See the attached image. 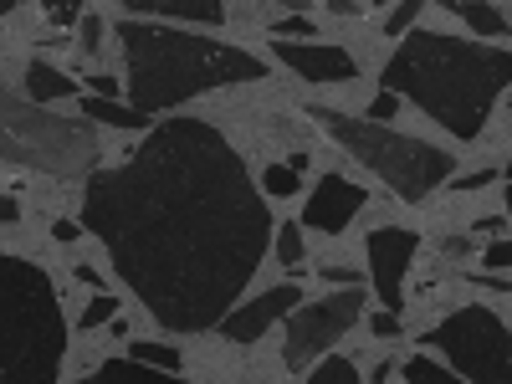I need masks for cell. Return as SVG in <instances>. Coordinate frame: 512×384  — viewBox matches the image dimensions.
Returning a JSON list of instances; mask_svg holds the SVG:
<instances>
[{"mask_svg": "<svg viewBox=\"0 0 512 384\" xmlns=\"http://www.w3.org/2000/svg\"><path fill=\"white\" fill-rule=\"evenodd\" d=\"M395 113H400V98H395V93H374L369 108H364V118H369V123H384V128H390Z\"/></svg>", "mask_w": 512, "mask_h": 384, "instance_id": "25", "label": "cell"}, {"mask_svg": "<svg viewBox=\"0 0 512 384\" xmlns=\"http://www.w3.org/2000/svg\"><path fill=\"white\" fill-rule=\"evenodd\" d=\"M26 93H31L36 108H47V103H57V98H77V77L36 57V62L26 67Z\"/></svg>", "mask_w": 512, "mask_h": 384, "instance_id": "14", "label": "cell"}, {"mask_svg": "<svg viewBox=\"0 0 512 384\" xmlns=\"http://www.w3.org/2000/svg\"><path fill=\"white\" fill-rule=\"evenodd\" d=\"M497 175H502V169H472V175H456V180H451V190H487Z\"/></svg>", "mask_w": 512, "mask_h": 384, "instance_id": "29", "label": "cell"}, {"mask_svg": "<svg viewBox=\"0 0 512 384\" xmlns=\"http://www.w3.org/2000/svg\"><path fill=\"white\" fill-rule=\"evenodd\" d=\"M134 384H190V379H180V374H154V369L134 364Z\"/></svg>", "mask_w": 512, "mask_h": 384, "instance_id": "32", "label": "cell"}, {"mask_svg": "<svg viewBox=\"0 0 512 384\" xmlns=\"http://www.w3.org/2000/svg\"><path fill=\"white\" fill-rule=\"evenodd\" d=\"M364 313V287H344L328 292L318 303H303L287 318V344H282V364L292 374H308L323 354H333V344L344 338Z\"/></svg>", "mask_w": 512, "mask_h": 384, "instance_id": "8", "label": "cell"}, {"mask_svg": "<svg viewBox=\"0 0 512 384\" xmlns=\"http://www.w3.org/2000/svg\"><path fill=\"white\" fill-rule=\"evenodd\" d=\"M297 308H303V287H292V282H277L272 292H256L251 303L231 308L221 318V338H231V344H256L272 323L292 318Z\"/></svg>", "mask_w": 512, "mask_h": 384, "instance_id": "12", "label": "cell"}, {"mask_svg": "<svg viewBox=\"0 0 512 384\" xmlns=\"http://www.w3.org/2000/svg\"><path fill=\"white\" fill-rule=\"evenodd\" d=\"M0 159L21 169H47V175H88L98 164V139L88 123L52 118L47 108H36L31 98H11V88H0Z\"/></svg>", "mask_w": 512, "mask_h": 384, "instance_id": "6", "label": "cell"}, {"mask_svg": "<svg viewBox=\"0 0 512 384\" xmlns=\"http://www.w3.org/2000/svg\"><path fill=\"white\" fill-rule=\"evenodd\" d=\"M328 11L344 21H359V16H369V0H328Z\"/></svg>", "mask_w": 512, "mask_h": 384, "instance_id": "30", "label": "cell"}, {"mask_svg": "<svg viewBox=\"0 0 512 384\" xmlns=\"http://www.w3.org/2000/svg\"><path fill=\"white\" fill-rule=\"evenodd\" d=\"M77 26H82V41H88V47H82V52H98V36H103V16H82Z\"/></svg>", "mask_w": 512, "mask_h": 384, "instance_id": "31", "label": "cell"}, {"mask_svg": "<svg viewBox=\"0 0 512 384\" xmlns=\"http://www.w3.org/2000/svg\"><path fill=\"white\" fill-rule=\"evenodd\" d=\"M128 359L144 364V369H159V374H180L185 369V354L175 344H134V349H128Z\"/></svg>", "mask_w": 512, "mask_h": 384, "instance_id": "20", "label": "cell"}, {"mask_svg": "<svg viewBox=\"0 0 512 384\" xmlns=\"http://www.w3.org/2000/svg\"><path fill=\"white\" fill-rule=\"evenodd\" d=\"M482 267L507 277V267H512V241H492V246H482Z\"/></svg>", "mask_w": 512, "mask_h": 384, "instance_id": "26", "label": "cell"}, {"mask_svg": "<svg viewBox=\"0 0 512 384\" xmlns=\"http://www.w3.org/2000/svg\"><path fill=\"white\" fill-rule=\"evenodd\" d=\"M67 313L57 282L26 256H0V384H57Z\"/></svg>", "mask_w": 512, "mask_h": 384, "instance_id": "4", "label": "cell"}, {"mask_svg": "<svg viewBox=\"0 0 512 384\" xmlns=\"http://www.w3.org/2000/svg\"><path fill=\"white\" fill-rule=\"evenodd\" d=\"M502 205H507V216H512V185H507V190H502Z\"/></svg>", "mask_w": 512, "mask_h": 384, "instance_id": "40", "label": "cell"}, {"mask_svg": "<svg viewBox=\"0 0 512 384\" xmlns=\"http://www.w3.org/2000/svg\"><path fill=\"white\" fill-rule=\"evenodd\" d=\"M272 41H318V36H313V16H303V11L277 16V21H272Z\"/></svg>", "mask_w": 512, "mask_h": 384, "instance_id": "22", "label": "cell"}, {"mask_svg": "<svg viewBox=\"0 0 512 384\" xmlns=\"http://www.w3.org/2000/svg\"><path fill=\"white\" fill-rule=\"evenodd\" d=\"M502 180H507V185H512V159H507V164H502Z\"/></svg>", "mask_w": 512, "mask_h": 384, "instance_id": "41", "label": "cell"}, {"mask_svg": "<svg viewBox=\"0 0 512 384\" xmlns=\"http://www.w3.org/2000/svg\"><path fill=\"white\" fill-rule=\"evenodd\" d=\"M303 256H308V236L297 231V221H287V226H277V262L282 267H303Z\"/></svg>", "mask_w": 512, "mask_h": 384, "instance_id": "21", "label": "cell"}, {"mask_svg": "<svg viewBox=\"0 0 512 384\" xmlns=\"http://www.w3.org/2000/svg\"><path fill=\"white\" fill-rule=\"evenodd\" d=\"M420 26V0H405V6H395L390 16H384V31L390 36H410Z\"/></svg>", "mask_w": 512, "mask_h": 384, "instance_id": "24", "label": "cell"}, {"mask_svg": "<svg viewBox=\"0 0 512 384\" xmlns=\"http://www.w3.org/2000/svg\"><path fill=\"white\" fill-rule=\"evenodd\" d=\"M400 374H405V384H466L456 369H446V364L431 359V354H410V359L400 364Z\"/></svg>", "mask_w": 512, "mask_h": 384, "instance_id": "18", "label": "cell"}, {"mask_svg": "<svg viewBox=\"0 0 512 384\" xmlns=\"http://www.w3.org/2000/svg\"><path fill=\"white\" fill-rule=\"evenodd\" d=\"M47 21L52 26H72V21H82V6L77 0H47Z\"/></svg>", "mask_w": 512, "mask_h": 384, "instance_id": "27", "label": "cell"}, {"mask_svg": "<svg viewBox=\"0 0 512 384\" xmlns=\"http://www.w3.org/2000/svg\"><path fill=\"white\" fill-rule=\"evenodd\" d=\"M82 113H88V123H108V128H154L139 108L103 103V98H82Z\"/></svg>", "mask_w": 512, "mask_h": 384, "instance_id": "17", "label": "cell"}, {"mask_svg": "<svg viewBox=\"0 0 512 384\" xmlns=\"http://www.w3.org/2000/svg\"><path fill=\"white\" fill-rule=\"evenodd\" d=\"M113 318H118V297H108V292H103V297H93V303L82 308L77 328H82V333H93V328H103V323H113Z\"/></svg>", "mask_w": 512, "mask_h": 384, "instance_id": "23", "label": "cell"}, {"mask_svg": "<svg viewBox=\"0 0 512 384\" xmlns=\"http://www.w3.org/2000/svg\"><path fill=\"white\" fill-rule=\"evenodd\" d=\"M118 47H123V67H128V108H139L144 118L169 113L210 88H236V82H262L267 62L231 47L221 36L205 31H185V26H159V21H139L123 16L113 26Z\"/></svg>", "mask_w": 512, "mask_h": 384, "instance_id": "3", "label": "cell"}, {"mask_svg": "<svg viewBox=\"0 0 512 384\" xmlns=\"http://www.w3.org/2000/svg\"><path fill=\"white\" fill-rule=\"evenodd\" d=\"M308 118L338 149H349L364 169H374L405 205H420L425 195H436L441 185L456 180V154L441 149V144L410 139V134H400V128H384V123L338 113V108H308Z\"/></svg>", "mask_w": 512, "mask_h": 384, "instance_id": "5", "label": "cell"}, {"mask_svg": "<svg viewBox=\"0 0 512 384\" xmlns=\"http://www.w3.org/2000/svg\"><path fill=\"white\" fill-rule=\"evenodd\" d=\"M303 169H308V154H292V159H277L262 169V185L272 200H292L297 190H303Z\"/></svg>", "mask_w": 512, "mask_h": 384, "instance_id": "16", "label": "cell"}, {"mask_svg": "<svg viewBox=\"0 0 512 384\" xmlns=\"http://www.w3.org/2000/svg\"><path fill=\"white\" fill-rule=\"evenodd\" d=\"M497 231H502V216H482L477 221V236H497Z\"/></svg>", "mask_w": 512, "mask_h": 384, "instance_id": "37", "label": "cell"}, {"mask_svg": "<svg viewBox=\"0 0 512 384\" xmlns=\"http://www.w3.org/2000/svg\"><path fill=\"white\" fill-rule=\"evenodd\" d=\"M52 236H57V241H77V226H72V221H52Z\"/></svg>", "mask_w": 512, "mask_h": 384, "instance_id": "38", "label": "cell"}, {"mask_svg": "<svg viewBox=\"0 0 512 384\" xmlns=\"http://www.w3.org/2000/svg\"><path fill=\"white\" fill-rule=\"evenodd\" d=\"M472 282H477V287H492V292H502V297L512 292V282H507V277H497V272H472Z\"/></svg>", "mask_w": 512, "mask_h": 384, "instance_id": "35", "label": "cell"}, {"mask_svg": "<svg viewBox=\"0 0 512 384\" xmlns=\"http://www.w3.org/2000/svg\"><path fill=\"white\" fill-rule=\"evenodd\" d=\"M364 256H369V282L379 292V313H405V272L420 256V236L410 226H374L364 236Z\"/></svg>", "mask_w": 512, "mask_h": 384, "instance_id": "9", "label": "cell"}, {"mask_svg": "<svg viewBox=\"0 0 512 384\" xmlns=\"http://www.w3.org/2000/svg\"><path fill=\"white\" fill-rule=\"evenodd\" d=\"M77 282H88V287H98V282H103V277H98V272H93V267H88V262H77Z\"/></svg>", "mask_w": 512, "mask_h": 384, "instance_id": "39", "label": "cell"}, {"mask_svg": "<svg viewBox=\"0 0 512 384\" xmlns=\"http://www.w3.org/2000/svg\"><path fill=\"white\" fill-rule=\"evenodd\" d=\"M369 328H374V338H400V318L395 313H374Z\"/></svg>", "mask_w": 512, "mask_h": 384, "instance_id": "33", "label": "cell"}, {"mask_svg": "<svg viewBox=\"0 0 512 384\" xmlns=\"http://www.w3.org/2000/svg\"><path fill=\"white\" fill-rule=\"evenodd\" d=\"M21 221V205H16V195H0V226H16Z\"/></svg>", "mask_w": 512, "mask_h": 384, "instance_id": "36", "label": "cell"}, {"mask_svg": "<svg viewBox=\"0 0 512 384\" xmlns=\"http://www.w3.org/2000/svg\"><path fill=\"white\" fill-rule=\"evenodd\" d=\"M441 6L461 21V26H472L477 36H512L507 16L497 6H487V0H441Z\"/></svg>", "mask_w": 512, "mask_h": 384, "instance_id": "15", "label": "cell"}, {"mask_svg": "<svg viewBox=\"0 0 512 384\" xmlns=\"http://www.w3.org/2000/svg\"><path fill=\"white\" fill-rule=\"evenodd\" d=\"M272 57L297 72L303 82H354L359 77V57L349 47H333V41H272Z\"/></svg>", "mask_w": 512, "mask_h": 384, "instance_id": "11", "label": "cell"}, {"mask_svg": "<svg viewBox=\"0 0 512 384\" xmlns=\"http://www.w3.org/2000/svg\"><path fill=\"white\" fill-rule=\"evenodd\" d=\"M323 282H338V287H359V272H349V267L328 262V267H323Z\"/></svg>", "mask_w": 512, "mask_h": 384, "instance_id": "34", "label": "cell"}, {"mask_svg": "<svg viewBox=\"0 0 512 384\" xmlns=\"http://www.w3.org/2000/svg\"><path fill=\"white\" fill-rule=\"evenodd\" d=\"M88 88H93V98H103V103H118V77H108V72H88Z\"/></svg>", "mask_w": 512, "mask_h": 384, "instance_id": "28", "label": "cell"}, {"mask_svg": "<svg viewBox=\"0 0 512 384\" xmlns=\"http://www.w3.org/2000/svg\"><path fill=\"white\" fill-rule=\"evenodd\" d=\"M369 374H359V364L354 359H344V354H323L313 369H308V384H364Z\"/></svg>", "mask_w": 512, "mask_h": 384, "instance_id": "19", "label": "cell"}, {"mask_svg": "<svg viewBox=\"0 0 512 384\" xmlns=\"http://www.w3.org/2000/svg\"><path fill=\"white\" fill-rule=\"evenodd\" d=\"M364 205H369L364 185H354V180L338 175V169H328V175L308 190V200H303V226L323 231V236H344Z\"/></svg>", "mask_w": 512, "mask_h": 384, "instance_id": "10", "label": "cell"}, {"mask_svg": "<svg viewBox=\"0 0 512 384\" xmlns=\"http://www.w3.org/2000/svg\"><path fill=\"white\" fill-rule=\"evenodd\" d=\"M420 338L446 354V369H456L466 384H512V328L492 308H456Z\"/></svg>", "mask_w": 512, "mask_h": 384, "instance_id": "7", "label": "cell"}, {"mask_svg": "<svg viewBox=\"0 0 512 384\" xmlns=\"http://www.w3.org/2000/svg\"><path fill=\"white\" fill-rule=\"evenodd\" d=\"M512 82V52L507 47H477L431 26H415L400 36L395 57L379 72V93H395L400 103H415L425 118H436L451 139L472 144Z\"/></svg>", "mask_w": 512, "mask_h": 384, "instance_id": "2", "label": "cell"}, {"mask_svg": "<svg viewBox=\"0 0 512 384\" xmlns=\"http://www.w3.org/2000/svg\"><path fill=\"white\" fill-rule=\"evenodd\" d=\"M128 16L139 21H159V26H226V6L221 0H123Z\"/></svg>", "mask_w": 512, "mask_h": 384, "instance_id": "13", "label": "cell"}, {"mask_svg": "<svg viewBox=\"0 0 512 384\" xmlns=\"http://www.w3.org/2000/svg\"><path fill=\"white\" fill-rule=\"evenodd\" d=\"M82 226L159 328L200 333L236 308L262 267L272 210L221 128L169 118L118 169L88 180Z\"/></svg>", "mask_w": 512, "mask_h": 384, "instance_id": "1", "label": "cell"}]
</instances>
